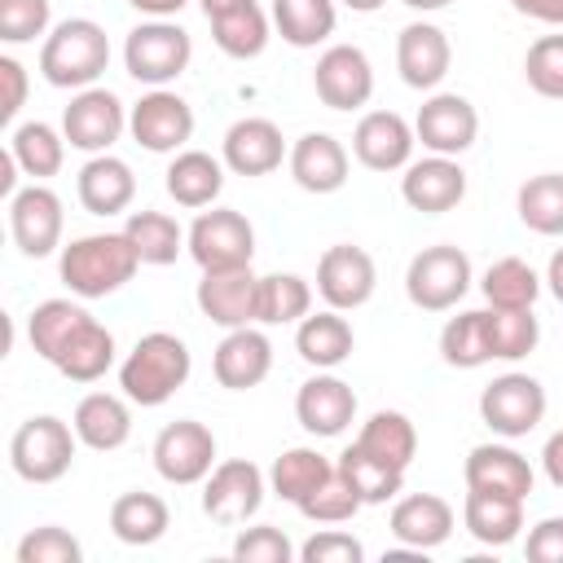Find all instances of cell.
Listing matches in <instances>:
<instances>
[{
    "instance_id": "obj_1",
    "label": "cell",
    "mask_w": 563,
    "mask_h": 563,
    "mask_svg": "<svg viewBox=\"0 0 563 563\" xmlns=\"http://www.w3.org/2000/svg\"><path fill=\"white\" fill-rule=\"evenodd\" d=\"M189 369H194V356H189L185 339L167 334V330H150L119 361V387L132 405L158 409L189 383Z\"/></svg>"
},
{
    "instance_id": "obj_2",
    "label": "cell",
    "mask_w": 563,
    "mask_h": 563,
    "mask_svg": "<svg viewBox=\"0 0 563 563\" xmlns=\"http://www.w3.org/2000/svg\"><path fill=\"white\" fill-rule=\"evenodd\" d=\"M141 268L136 246L128 242V233H84L70 246H62L57 273L66 282V290L75 299H106L114 290H123Z\"/></svg>"
},
{
    "instance_id": "obj_3",
    "label": "cell",
    "mask_w": 563,
    "mask_h": 563,
    "mask_svg": "<svg viewBox=\"0 0 563 563\" xmlns=\"http://www.w3.org/2000/svg\"><path fill=\"white\" fill-rule=\"evenodd\" d=\"M110 66V35L92 18H66L57 22L40 44V75L53 88H92Z\"/></svg>"
},
{
    "instance_id": "obj_4",
    "label": "cell",
    "mask_w": 563,
    "mask_h": 563,
    "mask_svg": "<svg viewBox=\"0 0 563 563\" xmlns=\"http://www.w3.org/2000/svg\"><path fill=\"white\" fill-rule=\"evenodd\" d=\"M189 62H194V40L172 18H150V22L132 26L123 40V66L136 84L167 88L172 79H180L189 70Z\"/></svg>"
},
{
    "instance_id": "obj_5",
    "label": "cell",
    "mask_w": 563,
    "mask_h": 563,
    "mask_svg": "<svg viewBox=\"0 0 563 563\" xmlns=\"http://www.w3.org/2000/svg\"><path fill=\"white\" fill-rule=\"evenodd\" d=\"M75 449H79V435H75L70 422H62L53 413H35V418H26L13 431V440H9V466L26 484H57L70 471Z\"/></svg>"
},
{
    "instance_id": "obj_6",
    "label": "cell",
    "mask_w": 563,
    "mask_h": 563,
    "mask_svg": "<svg viewBox=\"0 0 563 563\" xmlns=\"http://www.w3.org/2000/svg\"><path fill=\"white\" fill-rule=\"evenodd\" d=\"M475 273H471V255L462 246H422L409 268H405V295L413 308L422 312H449L462 303V295L471 290Z\"/></svg>"
},
{
    "instance_id": "obj_7",
    "label": "cell",
    "mask_w": 563,
    "mask_h": 563,
    "mask_svg": "<svg viewBox=\"0 0 563 563\" xmlns=\"http://www.w3.org/2000/svg\"><path fill=\"white\" fill-rule=\"evenodd\" d=\"M479 418L493 435L501 440H523L528 431L541 427L545 418V387L532 374H497L484 391H479Z\"/></svg>"
},
{
    "instance_id": "obj_8",
    "label": "cell",
    "mask_w": 563,
    "mask_h": 563,
    "mask_svg": "<svg viewBox=\"0 0 563 563\" xmlns=\"http://www.w3.org/2000/svg\"><path fill=\"white\" fill-rule=\"evenodd\" d=\"M264 493H268V475H264L251 457L216 462L211 475L202 479V515H207L211 523L238 528V523H246V519L260 515Z\"/></svg>"
},
{
    "instance_id": "obj_9",
    "label": "cell",
    "mask_w": 563,
    "mask_h": 563,
    "mask_svg": "<svg viewBox=\"0 0 563 563\" xmlns=\"http://www.w3.org/2000/svg\"><path fill=\"white\" fill-rule=\"evenodd\" d=\"M194 264L202 273L211 268H242L255 260V229L242 211L233 207H211V211H198V220L189 224V246Z\"/></svg>"
},
{
    "instance_id": "obj_10",
    "label": "cell",
    "mask_w": 563,
    "mask_h": 563,
    "mask_svg": "<svg viewBox=\"0 0 563 563\" xmlns=\"http://www.w3.org/2000/svg\"><path fill=\"white\" fill-rule=\"evenodd\" d=\"M62 132H66V145L70 150L110 154V145L128 132V106L119 101V92H110L101 84L79 88L70 97V106L62 110Z\"/></svg>"
},
{
    "instance_id": "obj_11",
    "label": "cell",
    "mask_w": 563,
    "mask_h": 563,
    "mask_svg": "<svg viewBox=\"0 0 563 563\" xmlns=\"http://www.w3.org/2000/svg\"><path fill=\"white\" fill-rule=\"evenodd\" d=\"M128 132L150 154H180L194 136V106L172 88H150L136 106H128Z\"/></svg>"
},
{
    "instance_id": "obj_12",
    "label": "cell",
    "mask_w": 563,
    "mask_h": 563,
    "mask_svg": "<svg viewBox=\"0 0 563 563\" xmlns=\"http://www.w3.org/2000/svg\"><path fill=\"white\" fill-rule=\"evenodd\" d=\"M62 229H66V211H62V198L44 185V180H31L22 185L13 198H9V233H13V246L26 255V260H44L62 246Z\"/></svg>"
},
{
    "instance_id": "obj_13",
    "label": "cell",
    "mask_w": 563,
    "mask_h": 563,
    "mask_svg": "<svg viewBox=\"0 0 563 563\" xmlns=\"http://www.w3.org/2000/svg\"><path fill=\"white\" fill-rule=\"evenodd\" d=\"M150 457L167 484H202L216 466V435L198 418H176L154 435Z\"/></svg>"
},
{
    "instance_id": "obj_14",
    "label": "cell",
    "mask_w": 563,
    "mask_h": 563,
    "mask_svg": "<svg viewBox=\"0 0 563 563\" xmlns=\"http://www.w3.org/2000/svg\"><path fill=\"white\" fill-rule=\"evenodd\" d=\"M374 286H378V268H374V255L365 246L334 242V246L321 251V260H317V295L325 299V308L352 312V308L374 299Z\"/></svg>"
},
{
    "instance_id": "obj_15",
    "label": "cell",
    "mask_w": 563,
    "mask_h": 563,
    "mask_svg": "<svg viewBox=\"0 0 563 563\" xmlns=\"http://www.w3.org/2000/svg\"><path fill=\"white\" fill-rule=\"evenodd\" d=\"M413 136L422 141L427 154H466L479 136V114L475 106L462 97V92H431L422 106H418V119H413Z\"/></svg>"
},
{
    "instance_id": "obj_16",
    "label": "cell",
    "mask_w": 563,
    "mask_h": 563,
    "mask_svg": "<svg viewBox=\"0 0 563 563\" xmlns=\"http://www.w3.org/2000/svg\"><path fill=\"white\" fill-rule=\"evenodd\" d=\"M194 299H198V312H202L207 321L224 325V330L260 325V277L251 273V264L202 273Z\"/></svg>"
},
{
    "instance_id": "obj_17",
    "label": "cell",
    "mask_w": 563,
    "mask_h": 563,
    "mask_svg": "<svg viewBox=\"0 0 563 563\" xmlns=\"http://www.w3.org/2000/svg\"><path fill=\"white\" fill-rule=\"evenodd\" d=\"M312 88L330 110H361L374 97V66L356 44H330L312 66Z\"/></svg>"
},
{
    "instance_id": "obj_18",
    "label": "cell",
    "mask_w": 563,
    "mask_h": 563,
    "mask_svg": "<svg viewBox=\"0 0 563 563\" xmlns=\"http://www.w3.org/2000/svg\"><path fill=\"white\" fill-rule=\"evenodd\" d=\"M413 123L396 110H365L352 128V154L369 172H405L413 163Z\"/></svg>"
},
{
    "instance_id": "obj_19",
    "label": "cell",
    "mask_w": 563,
    "mask_h": 563,
    "mask_svg": "<svg viewBox=\"0 0 563 563\" xmlns=\"http://www.w3.org/2000/svg\"><path fill=\"white\" fill-rule=\"evenodd\" d=\"M295 418L317 440L343 435L352 427V418H356V391H352V383H343L334 369H317L295 391Z\"/></svg>"
},
{
    "instance_id": "obj_20",
    "label": "cell",
    "mask_w": 563,
    "mask_h": 563,
    "mask_svg": "<svg viewBox=\"0 0 563 563\" xmlns=\"http://www.w3.org/2000/svg\"><path fill=\"white\" fill-rule=\"evenodd\" d=\"M286 154L290 150H286L282 128L264 114H246V119L229 123V132L220 141V158L233 176H268V172L282 167Z\"/></svg>"
},
{
    "instance_id": "obj_21",
    "label": "cell",
    "mask_w": 563,
    "mask_h": 563,
    "mask_svg": "<svg viewBox=\"0 0 563 563\" xmlns=\"http://www.w3.org/2000/svg\"><path fill=\"white\" fill-rule=\"evenodd\" d=\"M453 66V44L435 22H409L396 35V70L409 88L435 92Z\"/></svg>"
},
{
    "instance_id": "obj_22",
    "label": "cell",
    "mask_w": 563,
    "mask_h": 563,
    "mask_svg": "<svg viewBox=\"0 0 563 563\" xmlns=\"http://www.w3.org/2000/svg\"><path fill=\"white\" fill-rule=\"evenodd\" d=\"M400 198L422 216H444L466 198V172L449 154L413 158L400 176Z\"/></svg>"
},
{
    "instance_id": "obj_23",
    "label": "cell",
    "mask_w": 563,
    "mask_h": 563,
    "mask_svg": "<svg viewBox=\"0 0 563 563\" xmlns=\"http://www.w3.org/2000/svg\"><path fill=\"white\" fill-rule=\"evenodd\" d=\"M286 163H290V180L303 194H339L347 185V172H352V158H347L343 141L330 136V132H303L290 145Z\"/></svg>"
},
{
    "instance_id": "obj_24",
    "label": "cell",
    "mask_w": 563,
    "mask_h": 563,
    "mask_svg": "<svg viewBox=\"0 0 563 563\" xmlns=\"http://www.w3.org/2000/svg\"><path fill=\"white\" fill-rule=\"evenodd\" d=\"M273 369V343L264 330L255 325H238L229 330L220 343H216V356H211V374L220 387L229 391H251L268 378Z\"/></svg>"
},
{
    "instance_id": "obj_25",
    "label": "cell",
    "mask_w": 563,
    "mask_h": 563,
    "mask_svg": "<svg viewBox=\"0 0 563 563\" xmlns=\"http://www.w3.org/2000/svg\"><path fill=\"white\" fill-rule=\"evenodd\" d=\"M453 523H457L453 506L435 493H409V497H396L391 506V537L422 554L444 545L453 537Z\"/></svg>"
},
{
    "instance_id": "obj_26",
    "label": "cell",
    "mask_w": 563,
    "mask_h": 563,
    "mask_svg": "<svg viewBox=\"0 0 563 563\" xmlns=\"http://www.w3.org/2000/svg\"><path fill=\"white\" fill-rule=\"evenodd\" d=\"M462 479H466V488H488V493H506V497L528 501L537 475H532V466H528V457L519 449H510V444H475L466 453Z\"/></svg>"
},
{
    "instance_id": "obj_27",
    "label": "cell",
    "mask_w": 563,
    "mask_h": 563,
    "mask_svg": "<svg viewBox=\"0 0 563 563\" xmlns=\"http://www.w3.org/2000/svg\"><path fill=\"white\" fill-rule=\"evenodd\" d=\"M75 194L84 202L88 216H119L132 207L136 198V176L123 158L114 154H92L84 167H79V180H75Z\"/></svg>"
},
{
    "instance_id": "obj_28",
    "label": "cell",
    "mask_w": 563,
    "mask_h": 563,
    "mask_svg": "<svg viewBox=\"0 0 563 563\" xmlns=\"http://www.w3.org/2000/svg\"><path fill=\"white\" fill-rule=\"evenodd\" d=\"M128 405H132L128 396H114V391H88V396L75 405V418H70L79 444H88V449H97V453H114V449H123L128 435H132V409H128Z\"/></svg>"
},
{
    "instance_id": "obj_29",
    "label": "cell",
    "mask_w": 563,
    "mask_h": 563,
    "mask_svg": "<svg viewBox=\"0 0 563 563\" xmlns=\"http://www.w3.org/2000/svg\"><path fill=\"white\" fill-rule=\"evenodd\" d=\"M462 523L479 545L501 550L523 532V501L506 493H488V488H466Z\"/></svg>"
},
{
    "instance_id": "obj_30",
    "label": "cell",
    "mask_w": 563,
    "mask_h": 563,
    "mask_svg": "<svg viewBox=\"0 0 563 563\" xmlns=\"http://www.w3.org/2000/svg\"><path fill=\"white\" fill-rule=\"evenodd\" d=\"M352 347H356V334H352V325H347V317L339 308L308 312L295 325V352L312 369H339L352 356Z\"/></svg>"
},
{
    "instance_id": "obj_31",
    "label": "cell",
    "mask_w": 563,
    "mask_h": 563,
    "mask_svg": "<svg viewBox=\"0 0 563 563\" xmlns=\"http://www.w3.org/2000/svg\"><path fill=\"white\" fill-rule=\"evenodd\" d=\"M163 176H167L163 185H167L172 202L198 211V207H211L220 198V189H224V158H216L207 150H180V154H172Z\"/></svg>"
},
{
    "instance_id": "obj_32",
    "label": "cell",
    "mask_w": 563,
    "mask_h": 563,
    "mask_svg": "<svg viewBox=\"0 0 563 563\" xmlns=\"http://www.w3.org/2000/svg\"><path fill=\"white\" fill-rule=\"evenodd\" d=\"M167 528H172V510L158 493L132 488V493L114 497V506H110V532L123 545H154L167 537Z\"/></svg>"
},
{
    "instance_id": "obj_33",
    "label": "cell",
    "mask_w": 563,
    "mask_h": 563,
    "mask_svg": "<svg viewBox=\"0 0 563 563\" xmlns=\"http://www.w3.org/2000/svg\"><path fill=\"white\" fill-rule=\"evenodd\" d=\"M110 365H114V334L97 317H88L53 361V369L70 383H97V378H106Z\"/></svg>"
},
{
    "instance_id": "obj_34",
    "label": "cell",
    "mask_w": 563,
    "mask_h": 563,
    "mask_svg": "<svg viewBox=\"0 0 563 563\" xmlns=\"http://www.w3.org/2000/svg\"><path fill=\"white\" fill-rule=\"evenodd\" d=\"M356 444H361L369 457H378V462H387V466H396V471H409V462H413V453H418V427H413L409 413H400V409H374V413L361 422Z\"/></svg>"
},
{
    "instance_id": "obj_35",
    "label": "cell",
    "mask_w": 563,
    "mask_h": 563,
    "mask_svg": "<svg viewBox=\"0 0 563 563\" xmlns=\"http://www.w3.org/2000/svg\"><path fill=\"white\" fill-rule=\"evenodd\" d=\"M330 475H334V462H330L325 453L299 444V449H286V453L273 457V466H268V493L282 497V501H290V506H299V501H303L308 493H317Z\"/></svg>"
},
{
    "instance_id": "obj_36",
    "label": "cell",
    "mask_w": 563,
    "mask_h": 563,
    "mask_svg": "<svg viewBox=\"0 0 563 563\" xmlns=\"http://www.w3.org/2000/svg\"><path fill=\"white\" fill-rule=\"evenodd\" d=\"M273 26L290 48H317L339 26L334 0H273Z\"/></svg>"
},
{
    "instance_id": "obj_37",
    "label": "cell",
    "mask_w": 563,
    "mask_h": 563,
    "mask_svg": "<svg viewBox=\"0 0 563 563\" xmlns=\"http://www.w3.org/2000/svg\"><path fill=\"white\" fill-rule=\"evenodd\" d=\"M9 150H13L18 167H22V176L48 180V176H57L62 163H66V132H57V128L44 123V119H26V123H18V128L9 132Z\"/></svg>"
},
{
    "instance_id": "obj_38",
    "label": "cell",
    "mask_w": 563,
    "mask_h": 563,
    "mask_svg": "<svg viewBox=\"0 0 563 563\" xmlns=\"http://www.w3.org/2000/svg\"><path fill=\"white\" fill-rule=\"evenodd\" d=\"M123 233H128V242L136 246L141 264H154V268L176 264V255L189 246V233H185V229L176 224V216H167V211H132L128 224H123Z\"/></svg>"
},
{
    "instance_id": "obj_39",
    "label": "cell",
    "mask_w": 563,
    "mask_h": 563,
    "mask_svg": "<svg viewBox=\"0 0 563 563\" xmlns=\"http://www.w3.org/2000/svg\"><path fill=\"white\" fill-rule=\"evenodd\" d=\"M88 317H92V312H88L84 303H75V299H44V303H35L31 317H26V339H31L35 356H44V361L53 365L57 352L70 343V334H75Z\"/></svg>"
},
{
    "instance_id": "obj_40",
    "label": "cell",
    "mask_w": 563,
    "mask_h": 563,
    "mask_svg": "<svg viewBox=\"0 0 563 563\" xmlns=\"http://www.w3.org/2000/svg\"><path fill=\"white\" fill-rule=\"evenodd\" d=\"M515 211L523 229L541 238H563V172H541L528 176L515 194Z\"/></svg>"
},
{
    "instance_id": "obj_41",
    "label": "cell",
    "mask_w": 563,
    "mask_h": 563,
    "mask_svg": "<svg viewBox=\"0 0 563 563\" xmlns=\"http://www.w3.org/2000/svg\"><path fill=\"white\" fill-rule=\"evenodd\" d=\"M440 356L453 369H479V365H488L493 361V347H488V308H471V312L449 317L444 330H440Z\"/></svg>"
},
{
    "instance_id": "obj_42",
    "label": "cell",
    "mask_w": 563,
    "mask_h": 563,
    "mask_svg": "<svg viewBox=\"0 0 563 563\" xmlns=\"http://www.w3.org/2000/svg\"><path fill=\"white\" fill-rule=\"evenodd\" d=\"M339 471H343V479L356 488V497L365 501V506H383V501H396L400 497V488H405V471H396V466H387V462H378V457H369L356 440L339 453V462H334Z\"/></svg>"
},
{
    "instance_id": "obj_43",
    "label": "cell",
    "mask_w": 563,
    "mask_h": 563,
    "mask_svg": "<svg viewBox=\"0 0 563 563\" xmlns=\"http://www.w3.org/2000/svg\"><path fill=\"white\" fill-rule=\"evenodd\" d=\"M479 290L488 299V308H532L537 295H541V277L528 260L519 255H501L484 268L479 277Z\"/></svg>"
},
{
    "instance_id": "obj_44",
    "label": "cell",
    "mask_w": 563,
    "mask_h": 563,
    "mask_svg": "<svg viewBox=\"0 0 563 563\" xmlns=\"http://www.w3.org/2000/svg\"><path fill=\"white\" fill-rule=\"evenodd\" d=\"M268 26H273V18L260 4H246V9H233L224 18H211V40L224 57L251 62L268 48Z\"/></svg>"
},
{
    "instance_id": "obj_45",
    "label": "cell",
    "mask_w": 563,
    "mask_h": 563,
    "mask_svg": "<svg viewBox=\"0 0 563 563\" xmlns=\"http://www.w3.org/2000/svg\"><path fill=\"white\" fill-rule=\"evenodd\" d=\"M312 312V286L299 273L260 277V325H299Z\"/></svg>"
},
{
    "instance_id": "obj_46",
    "label": "cell",
    "mask_w": 563,
    "mask_h": 563,
    "mask_svg": "<svg viewBox=\"0 0 563 563\" xmlns=\"http://www.w3.org/2000/svg\"><path fill=\"white\" fill-rule=\"evenodd\" d=\"M541 343L532 308H488V347L493 361H523Z\"/></svg>"
},
{
    "instance_id": "obj_47",
    "label": "cell",
    "mask_w": 563,
    "mask_h": 563,
    "mask_svg": "<svg viewBox=\"0 0 563 563\" xmlns=\"http://www.w3.org/2000/svg\"><path fill=\"white\" fill-rule=\"evenodd\" d=\"M361 506H365V501L356 497V488H352V484L343 479V471L334 466V475H330L317 493H308L295 510H299L303 519H312V523H347Z\"/></svg>"
},
{
    "instance_id": "obj_48",
    "label": "cell",
    "mask_w": 563,
    "mask_h": 563,
    "mask_svg": "<svg viewBox=\"0 0 563 563\" xmlns=\"http://www.w3.org/2000/svg\"><path fill=\"white\" fill-rule=\"evenodd\" d=\"M523 79L541 97H554V101L563 97V35L532 40V48L523 57Z\"/></svg>"
},
{
    "instance_id": "obj_49",
    "label": "cell",
    "mask_w": 563,
    "mask_h": 563,
    "mask_svg": "<svg viewBox=\"0 0 563 563\" xmlns=\"http://www.w3.org/2000/svg\"><path fill=\"white\" fill-rule=\"evenodd\" d=\"M53 31V4L48 0H0V40L4 44H31L35 35Z\"/></svg>"
},
{
    "instance_id": "obj_50",
    "label": "cell",
    "mask_w": 563,
    "mask_h": 563,
    "mask_svg": "<svg viewBox=\"0 0 563 563\" xmlns=\"http://www.w3.org/2000/svg\"><path fill=\"white\" fill-rule=\"evenodd\" d=\"M79 559H84L79 537H70V532L57 528V523L31 528V532L18 541V563H79Z\"/></svg>"
},
{
    "instance_id": "obj_51",
    "label": "cell",
    "mask_w": 563,
    "mask_h": 563,
    "mask_svg": "<svg viewBox=\"0 0 563 563\" xmlns=\"http://www.w3.org/2000/svg\"><path fill=\"white\" fill-rule=\"evenodd\" d=\"M299 550L290 545V537L273 523H255V528H242L233 537V559L238 563H290Z\"/></svg>"
},
{
    "instance_id": "obj_52",
    "label": "cell",
    "mask_w": 563,
    "mask_h": 563,
    "mask_svg": "<svg viewBox=\"0 0 563 563\" xmlns=\"http://www.w3.org/2000/svg\"><path fill=\"white\" fill-rule=\"evenodd\" d=\"M299 559L303 563H361L365 559V545L352 537V532H339V528H325L317 537H308L299 545Z\"/></svg>"
},
{
    "instance_id": "obj_53",
    "label": "cell",
    "mask_w": 563,
    "mask_h": 563,
    "mask_svg": "<svg viewBox=\"0 0 563 563\" xmlns=\"http://www.w3.org/2000/svg\"><path fill=\"white\" fill-rule=\"evenodd\" d=\"M0 84H4V97H0V119L4 123H13L18 114H22V106H26V66L18 62V57H0Z\"/></svg>"
},
{
    "instance_id": "obj_54",
    "label": "cell",
    "mask_w": 563,
    "mask_h": 563,
    "mask_svg": "<svg viewBox=\"0 0 563 563\" xmlns=\"http://www.w3.org/2000/svg\"><path fill=\"white\" fill-rule=\"evenodd\" d=\"M528 559L532 563H563V519L559 515H550V519H541V523H532V532H528Z\"/></svg>"
},
{
    "instance_id": "obj_55",
    "label": "cell",
    "mask_w": 563,
    "mask_h": 563,
    "mask_svg": "<svg viewBox=\"0 0 563 563\" xmlns=\"http://www.w3.org/2000/svg\"><path fill=\"white\" fill-rule=\"evenodd\" d=\"M510 9L519 18L545 22V26H563V0H510Z\"/></svg>"
},
{
    "instance_id": "obj_56",
    "label": "cell",
    "mask_w": 563,
    "mask_h": 563,
    "mask_svg": "<svg viewBox=\"0 0 563 563\" xmlns=\"http://www.w3.org/2000/svg\"><path fill=\"white\" fill-rule=\"evenodd\" d=\"M541 466H545V479H550L554 488H563V431H554V435L545 440V449H541Z\"/></svg>"
},
{
    "instance_id": "obj_57",
    "label": "cell",
    "mask_w": 563,
    "mask_h": 563,
    "mask_svg": "<svg viewBox=\"0 0 563 563\" xmlns=\"http://www.w3.org/2000/svg\"><path fill=\"white\" fill-rule=\"evenodd\" d=\"M123 4H132V9L145 13V18H176L189 0H123Z\"/></svg>"
},
{
    "instance_id": "obj_58",
    "label": "cell",
    "mask_w": 563,
    "mask_h": 563,
    "mask_svg": "<svg viewBox=\"0 0 563 563\" xmlns=\"http://www.w3.org/2000/svg\"><path fill=\"white\" fill-rule=\"evenodd\" d=\"M18 158H13V150H4V158H0V194L4 198H13L18 194Z\"/></svg>"
},
{
    "instance_id": "obj_59",
    "label": "cell",
    "mask_w": 563,
    "mask_h": 563,
    "mask_svg": "<svg viewBox=\"0 0 563 563\" xmlns=\"http://www.w3.org/2000/svg\"><path fill=\"white\" fill-rule=\"evenodd\" d=\"M545 286H550V295L563 303V246H554V255H550V264H545Z\"/></svg>"
},
{
    "instance_id": "obj_60",
    "label": "cell",
    "mask_w": 563,
    "mask_h": 563,
    "mask_svg": "<svg viewBox=\"0 0 563 563\" xmlns=\"http://www.w3.org/2000/svg\"><path fill=\"white\" fill-rule=\"evenodd\" d=\"M198 4H202L207 22H211V18H224V13H233V9H246V4H260V0H198Z\"/></svg>"
},
{
    "instance_id": "obj_61",
    "label": "cell",
    "mask_w": 563,
    "mask_h": 563,
    "mask_svg": "<svg viewBox=\"0 0 563 563\" xmlns=\"http://www.w3.org/2000/svg\"><path fill=\"white\" fill-rule=\"evenodd\" d=\"M413 13H440V9H449L453 0H405Z\"/></svg>"
},
{
    "instance_id": "obj_62",
    "label": "cell",
    "mask_w": 563,
    "mask_h": 563,
    "mask_svg": "<svg viewBox=\"0 0 563 563\" xmlns=\"http://www.w3.org/2000/svg\"><path fill=\"white\" fill-rule=\"evenodd\" d=\"M343 9H352V13H374V9H383L387 0H339Z\"/></svg>"
}]
</instances>
